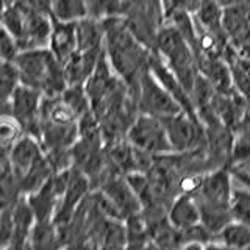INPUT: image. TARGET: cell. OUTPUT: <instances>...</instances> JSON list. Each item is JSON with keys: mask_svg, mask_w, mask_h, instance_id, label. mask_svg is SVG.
<instances>
[{"mask_svg": "<svg viewBox=\"0 0 250 250\" xmlns=\"http://www.w3.org/2000/svg\"><path fill=\"white\" fill-rule=\"evenodd\" d=\"M60 250H77V249L72 247V246H66V247H62V249H60Z\"/></svg>", "mask_w": 250, "mask_h": 250, "instance_id": "d4e9b609", "label": "cell"}, {"mask_svg": "<svg viewBox=\"0 0 250 250\" xmlns=\"http://www.w3.org/2000/svg\"><path fill=\"white\" fill-rule=\"evenodd\" d=\"M44 155L45 153L41 143L30 135H23L13 146L10 153H8V166H10L16 180H18V183Z\"/></svg>", "mask_w": 250, "mask_h": 250, "instance_id": "30bf717a", "label": "cell"}, {"mask_svg": "<svg viewBox=\"0 0 250 250\" xmlns=\"http://www.w3.org/2000/svg\"><path fill=\"white\" fill-rule=\"evenodd\" d=\"M167 219L170 225L178 231H185L191 227L200 224V208L197 200L192 194H178L177 197L169 203L167 207Z\"/></svg>", "mask_w": 250, "mask_h": 250, "instance_id": "8fae6325", "label": "cell"}, {"mask_svg": "<svg viewBox=\"0 0 250 250\" xmlns=\"http://www.w3.org/2000/svg\"><path fill=\"white\" fill-rule=\"evenodd\" d=\"M25 135L22 125L11 114H0V156L8 158L13 146Z\"/></svg>", "mask_w": 250, "mask_h": 250, "instance_id": "ac0fdd59", "label": "cell"}, {"mask_svg": "<svg viewBox=\"0 0 250 250\" xmlns=\"http://www.w3.org/2000/svg\"><path fill=\"white\" fill-rule=\"evenodd\" d=\"M216 239H219L227 247H230L233 250H249L250 249V227L230 221L221 233L217 234Z\"/></svg>", "mask_w": 250, "mask_h": 250, "instance_id": "e0dca14e", "label": "cell"}, {"mask_svg": "<svg viewBox=\"0 0 250 250\" xmlns=\"http://www.w3.org/2000/svg\"><path fill=\"white\" fill-rule=\"evenodd\" d=\"M99 189L104 192L106 197L111 200V203L119 211V214L125 221L127 217L138 214L143 211V205H141L139 199L136 197L135 191L131 189L125 175L116 174L108 177L104 183L100 185Z\"/></svg>", "mask_w": 250, "mask_h": 250, "instance_id": "9c48e42d", "label": "cell"}, {"mask_svg": "<svg viewBox=\"0 0 250 250\" xmlns=\"http://www.w3.org/2000/svg\"><path fill=\"white\" fill-rule=\"evenodd\" d=\"M153 50L163 58L186 92L191 96L199 69L197 61H195V52L192 45L188 42V39L172 23L163 21L155 38Z\"/></svg>", "mask_w": 250, "mask_h": 250, "instance_id": "3957f363", "label": "cell"}, {"mask_svg": "<svg viewBox=\"0 0 250 250\" xmlns=\"http://www.w3.org/2000/svg\"><path fill=\"white\" fill-rule=\"evenodd\" d=\"M49 50L55 55L61 64L77 52V33L75 23L53 21L52 33L49 39Z\"/></svg>", "mask_w": 250, "mask_h": 250, "instance_id": "7c38bea8", "label": "cell"}, {"mask_svg": "<svg viewBox=\"0 0 250 250\" xmlns=\"http://www.w3.org/2000/svg\"><path fill=\"white\" fill-rule=\"evenodd\" d=\"M163 2V11L164 16L172 13V11H180V13H188V14H195L202 6L203 0H161Z\"/></svg>", "mask_w": 250, "mask_h": 250, "instance_id": "44dd1931", "label": "cell"}, {"mask_svg": "<svg viewBox=\"0 0 250 250\" xmlns=\"http://www.w3.org/2000/svg\"><path fill=\"white\" fill-rule=\"evenodd\" d=\"M102 22L105 30V57L114 74L128 86L135 97L141 77L150 69L153 49L133 35L122 16H108Z\"/></svg>", "mask_w": 250, "mask_h": 250, "instance_id": "6da1fadb", "label": "cell"}, {"mask_svg": "<svg viewBox=\"0 0 250 250\" xmlns=\"http://www.w3.org/2000/svg\"><path fill=\"white\" fill-rule=\"evenodd\" d=\"M60 97L77 114L78 119H80L82 116H84L86 113L92 111L88 92L84 89V84H67Z\"/></svg>", "mask_w": 250, "mask_h": 250, "instance_id": "ffe728a7", "label": "cell"}, {"mask_svg": "<svg viewBox=\"0 0 250 250\" xmlns=\"http://www.w3.org/2000/svg\"><path fill=\"white\" fill-rule=\"evenodd\" d=\"M44 96L39 91L19 84L14 89L10 99V114L18 121L25 135L35 136L38 139L39 117H41V105Z\"/></svg>", "mask_w": 250, "mask_h": 250, "instance_id": "ba28073f", "label": "cell"}, {"mask_svg": "<svg viewBox=\"0 0 250 250\" xmlns=\"http://www.w3.org/2000/svg\"><path fill=\"white\" fill-rule=\"evenodd\" d=\"M13 62L18 69L21 84L39 91L44 97L61 96L66 89L64 67L49 47L21 50L14 55Z\"/></svg>", "mask_w": 250, "mask_h": 250, "instance_id": "7a4b0ae2", "label": "cell"}, {"mask_svg": "<svg viewBox=\"0 0 250 250\" xmlns=\"http://www.w3.org/2000/svg\"><path fill=\"white\" fill-rule=\"evenodd\" d=\"M31 250H60L66 247V239L53 221L36 222L30 233Z\"/></svg>", "mask_w": 250, "mask_h": 250, "instance_id": "9a60e30c", "label": "cell"}, {"mask_svg": "<svg viewBox=\"0 0 250 250\" xmlns=\"http://www.w3.org/2000/svg\"><path fill=\"white\" fill-rule=\"evenodd\" d=\"M178 250H205V244L199 241H186L178 247Z\"/></svg>", "mask_w": 250, "mask_h": 250, "instance_id": "603a6c76", "label": "cell"}, {"mask_svg": "<svg viewBox=\"0 0 250 250\" xmlns=\"http://www.w3.org/2000/svg\"><path fill=\"white\" fill-rule=\"evenodd\" d=\"M77 50L80 52H100L104 50L105 30L102 19L86 18L75 22Z\"/></svg>", "mask_w": 250, "mask_h": 250, "instance_id": "5bb4252c", "label": "cell"}, {"mask_svg": "<svg viewBox=\"0 0 250 250\" xmlns=\"http://www.w3.org/2000/svg\"><path fill=\"white\" fill-rule=\"evenodd\" d=\"M125 138L138 150L152 156L174 153L169 143L164 122L163 119H158V117L139 113L135 117V121L131 122Z\"/></svg>", "mask_w": 250, "mask_h": 250, "instance_id": "5b68a950", "label": "cell"}, {"mask_svg": "<svg viewBox=\"0 0 250 250\" xmlns=\"http://www.w3.org/2000/svg\"><path fill=\"white\" fill-rule=\"evenodd\" d=\"M217 5H221L222 8H229V6H233V5H238L241 2H244V0H214Z\"/></svg>", "mask_w": 250, "mask_h": 250, "instance_id": "cb8c5ba5", "label": "cell"}, {"mask_svg": "<svg viewBox=\"0 0 250 250\" xmlns=\"http://www.w3.org/2000/svg\"><path fill=\"white\" fill-rule=\"evenodd\" d=\"M104 50L100 52H80L77 50L70 57L62 67H64V75L67 84H84L86 80L96 69Z\"/></svg>", "mask_w": 250, "mask_h": 250, "instance_id": "4fadbf2b", "label": "cell"}, {"mask_svg": "<svg viewBox=\"0 0 250 250\" xmlns=\"http://www.w3.org/2000/svg\"><path fill=\"white\" fill-rule=\"evenodd\" d=\"M21 84L13 60L0 58V114H10V99Z\"/></svg>", "mask_w": 250, "mask_h": 250, "instance_id": "2e32d148", "label": "cell"}, {"mask_svg": "<svg viewBox=\"0 0 250 250\" xmlns=\"http://www.w3.org/2000/svg\"><path fill=\"white\" fill-rule=\"evenodd\" d=\"M174 153H188L205 146V127L199 116L180 111L163 119Z\"/></svg>", "mask_w": 250, "mask_h": 250, "instance_id": "8992f818", "label": "cell"}, {"mask_svg": "<svg viewBox=\"0 0 250 250\" xmlns=\"http://www.w3.org/2000/svg\"><path fill=\"white\" fill-rule=\"evenodd\" d=\"M233 192V177L229 167L208 170L202 175L194 199L199 207H213L230 209V199Z\"/></svg>", "mask_w": 250, "mask_h": 250, "instance_id": "52a82bcc", "label": "cell"}, {"mask_svg": "<svg viewBox=\"0 0 250 250\" xmlns=\"http://www.w3.org/2000/svg\"><path fill=\"white\" fill-rule=\"evenodd\" d=\"M229 169L233 177V183L250 188V160L231 164Z\"/></svg>", "mask_w": 250, "mask_h": 250, "instance_id": "7402d4cb", "label": "cell"}, {"mask_svg": "<svg viewBox=\"0 0 250 250\" xmlns=\"http://www.w3.org/2000/svg\"><path fill=\"white\" fill-rule=\"evenodd\" d=\"M135 100L138 113L158 117V119H166L169 116L183 111V108L180 106L175 97L164 88L158 78L152 74L150 69L141 77Z\"/></svg>", "mask_w": 250, "mask_h": 250, "instance_id": "277c9868", "label": "cell"}, {"mask_svg": "<svg viewBox=\"0 0 250 250\" xmlns=\"http://www.w3.org/2000/svg\"><path fill=\"white\" fill-rule=\"evenodd\" d=\"M231 221L241 222L250 227V188L233 183V192L230 199Z\"/></svg>", "mask_w": 250, "mask_h": 250, "instance_id": "d6986e66", "label": "cell"}]
</instances>
